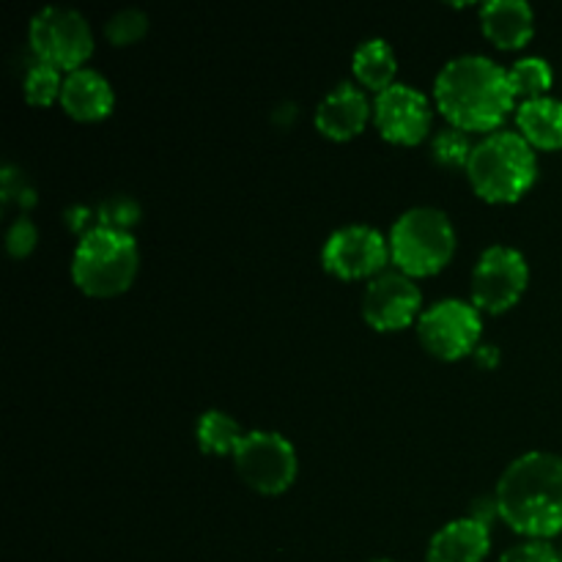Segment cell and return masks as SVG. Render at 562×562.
Segmentation results:
<instances>
[{"instance_id":"obj_2","label":"cell","mask_w":562,"mask_h":562,"mask_svg":"<svg viewBox=\"0 0 562 562\" xmlns=\"http://www.w3.org/2000/svg\"><path fill=\"white\" fill-rule=\"evenodd\" d=\"M497 514L516 536L549 541L562 532V459L530 450L508 464L494 492Z\"/></svg>"},{"instance_id":"obj_13","label":"cell","mask_w":562,"mask_h":562,"mask_svg":"<svg viewBox=\"0 0 562 562\" xmlns=\"http://www.w3.org/2000/svg\"><path fill=\"white\" fill-rule=\"evenodd\" d=\"M371 119V99H368V93L362 91L360 86H351V82H340V86L335 88V91H329L316 108V130L322 132L327 140L335 143H346L360 137Z\"/></svg>"},{"instance_id":"obj_29","label":"cell","mask_w":562,"mask_h":562,"mask_svg":"<svg viewBox=\"0 0 562 562\" xmlns=\"http://www.w3.org/2000/svg\"><path fill=\"white\" fill-rule=\"evenodd\" d=\"M472 357H475L477 366L481 368H497V362H499V351L494 349V346H486V344H481V349H477Z\"/></svg>"},{"instance_id":"obj_24","label":"cell","mask_w":562,"mask_h":562,"mask_svg":"<svg viewBox=\"0 0 562 562\" xmlns=\"http://www.w3.org/2000/svg\"><path fill=\"white\" fill-rule=\"evenodd\" d=\"M148 33V16L140 9H121L104 25V36L113 47H132Z\"/></svg>"},{"instance_id":"obj_3","label":"cell","mask_w":562,"mask_h":562,"mask_svg":"<svg viewBox=\"0 0 562 562\" xmlns=\"http://www.w3.org/2000/svg\"><path fill=\"white\" fill-rule=\"evenodd\" d=\"M464 173L481 201L510 206L536 187L538 154L519 132L499 130L475 143Z\"/></svg>"},{"instance_id":"obj_1","label":"cell","mask_w":562,"mask_h":562,"mask_svg":"<svg viewBox=\"0 0 562 562\" xmlns=\"http://www.w3.org/2000/svg\"><path fill=\"white\" fill-rule=\"evenodd\" d=\"M434 108L453 130L494 135L519 104L508 69L486 55H459L434 80Z\"/></svg>"},{"instance_id":"obj_7","label":"cell","mask_w":562,"mask_h":562,"mask_svg":"<svg viewBox=\"0 0 562 562\" xmlns=\"http://www.w3.org/2000/svg\"><path fill=\"white\" fill-rule=\"evenodd\" d=\"M234 470L247 488L263 497H278L294 486L300 459L283 434L247 431L234 453Z\"/></svg>"},{"instance_id":"obj_5","label":"cell","mask_w":562,"mask_h":562,"mask_svg":"<svg viewBox=\"0 0 562 562\" xmlns=\"http://www.w3.org/2000/svg\"><path fill=\"white\" fill-rule=\"evenodd\" d=\"M390 263L412 280L434 278L456 256V228L442 209L415 206L390 228Z\"/></svg>"},{"instance_id":"obj_28","label":"cell","mask_w":562,"mask_h":562,"mask_svg":"<svg viewBox=\"0 0 562 562\" xmlns=\"http://www.w3.org/2000/svg\"><path fill=\"white\" fill-rule=\"evenodd\" d=\"M64 225L77 236V239H82V236L91 234L93 228H99L97 209L86 206V203H71L64 212Z\"/></svg>"},{"instance_id":"obj_18","label":"cell","mask_w":562,"mask_h":562,"mask_svg":"<svg viewBox=\"0 0 562 562\" xmlns=\"http://www.w3.org/2000/svg\"><path fill=\"white\" fill-rule=\"evenodd\" d=\"M351 75L362 91H371L379 97L395 86V75H398L395 49L384 38H368L351 55Z\"/></svg>"},{"instance_id":"obj_10","label":"cell","mask_w":562,"mask_h":562,"mask_svg":"<svg viewBox=\"0 0 562 562\" xmlns=\"http://www.w3.org/2000/svg\"><path fill=\"white\" fill-rule=\"evenodd\" d=\"M322 263L333 278L355 283V280L379 278L387 272L390 241L371 225H344L322 247Z\"/></svg>"},{"instance_id":"obj_4","label":"cell","mask_w":562,"mask_h":562,"mask_svg":"<svg viewBox=\"0 0 562 562\" xmlns=\"http://www.w3.org/2000/svg\"><path fill=\"white\" fill-rule=\"evenodd\" d=\"M140 269V250L132 234L93 228L77 239L71 280L91 300H113L132 289Z\"/></svg>"},{"instance_id":"obj_22","label":"cell","mask_w":562,"mask_h":562,"mask_svg":"<svg viewBox=\"0 0 562 562\" xmlns=\"http://www.w3.org/2000/svg\"><path fill=\"white\" fill-rule=\"evenodd\" d=\"M472 140L467 132L453 130V126H445L437 135L431 137V157L439 168L445 170H467L472 157Z\"/></svg>"},{"instance_id":"obj_25","label":"cell","mask_w":562,"mask_h":562,"mask_svg":"<svg viewBox=\"0 0 562 562\" xmlns=\"http://www.w3.org/2000/svg\"><path fill=\"white\" fill-rule=\"evenodd\" d=\"M0 198H3V206H20L22 212L36 206V190L27 181V176L14 165H5L0 170Z\"/></svg>"},{"instance_id":"obj_31","label":"cell","mask_w":562,"mask_h":562,"mask_svg":"<svg viewBox=\"0 0 562 562\" xmlns=\"http://www.w3.org/2000/svg\"><path fill=\"white\" fill-rule=\"evenodd\" d=\"M560 554H562V552H560Z\"/></svg>"},{"instance_id":"obj_9","label":"cell","mask_w":562,"mask_h":562,"mask_svg":"<svg viewBox=\"0 0 562 562\" xmlns=\"http://www.w3.org/2000/svg\"><path fill=\"white\" fill-rule=\"evenodd\" d=\"M530 285V263L516 247L492 245L481 252L472 269V305L488 316L508 313L519 305Z\"/></svg>"},{"instance_id":"obj_12","label":"cell","mask_w":562,"mask_h":562,"mask_svg":"<svg viewBox=\"0 0 562 562\" xmlns=\"http://www.w3.org/2000/svg\"><path fill=\"white\" fill-rule=\"evenodd\" d=\"M423 316V294L417 283L398 269H387L366 285L362 318L376 333H401Z\"/></svg>"},{"instance_id":"obj_17","label":"cell","mask_w":562,"mask_h":562,"mask_svg":"<svg viewBox=\"0 0 562 562\" xmlns=\"http://www.w3.org/2000/svg\"><path fill=\"white\" fill-rule=\"evenodd\" d=\"M516 130L536 151H562V99L521 102L516 108Z\"/></svg>"},{"instance_id":"obj_23","label":"cell","mask_w":562,"mask_h":562,"mask_svg":"<svg viewBox=\"0 0 562 562\" xmlns=\"http://www.w3.org/2000/svg\"><path fill=\"white\" fill-rule=\"evenodd\" d=\"M143 217V209L135 198L130 195H113L104 198L102 203L97 206V223L99 228H110V231H121V234H132L137 223Z\"/></svg>"},{"instance_id":"obj_15","label":"cell","mask_w":562,"mask_h":562,"mask_svg":"<svg viewBox=\"0 0 562 562\" xmlns=\"http://www.w3.org/2000/svg\"><path fill=\"white\" fill-rule=\"evenodd\" d=\"M492 552V525L481 519H453L428 541V562H483Z\"/></svg>"},{"instance_id":"obj_21","label":"cell","mask_w":562,"mask_h":562,"mask_svg":"<svg viewBox=\"0 0 562 562\" xmlns=\"http://www.w3.org/2000/svg\"><path fill=\"white\" fill-rule=\"evenodd\" d=\"M64 71L55 69V66L36 64L25 71V80H22V93H25V102L31 108H49V104L60 102V91H64Z\"/></svg>"},{"instance_id":"obj_6","label":"cell","mask_w":562,"mask_h":562,"mask_svg":"<svg viewBox=\"0 0 562 562\" xmlns=\"http://www.w3.org/2000/svg\"><path fill=\"white\" fill-rule=\"evenodd\" d=\"M27 42L42 64L55 66L64 75L86 69L93 55V33L86 16L66 5H47L36 11L27 25Z\"/></svg>"},{"instance_id":"obj_11","label":"cell","mask_w":562,"mask_h":562,"mask_svg":"<svg viewBox=\"0 0 562 562\" xmlns=\"http://www.w3.org/2000/svg\"><path fill=\"white\" fill-rule=\"evenodd\" d=\"M434 110L437 108L426 93L406 82H395L373 99V124L379 135L393 146H417L431 132Z\"/></svg>"},{"instance_id":"obj_8","label":"cell","mask_w":562,"mask_h":562,"mask_svg":"<svg viewBox=\"0 0 562 562\" xmlns=\"http://www.w3.org/2000/svg\"><path fill=\"white\" fill-rule=\"evenodd\" d=\"M483 318L472 302L439 300L417 318V340L431 357L456 362L481 349Z\"/></svg>"},{"instance_id":"obj_27","label":"cell","mask_w":562,"mask_h":562,"mask_svg":"<svg viewBox=\"0 0 562 562\" xmlns=\"http://www.w3.org/2000/svg\"><path fill=\"white\" fill-rule=\"evenodd\" d=\"M499 562H562V554L549 541H525L510 547Z\"/></svg>"},{"instance_id":"obj_26","label":"cell","mask_w":562,"mask_h":562,"mask_svg":"<svg viewBox=\"0 0 562 562\" xmlns=\"http://www.w3.org/2000/svg\"><path fill=\"white\" fill-rule=\"evenodd\" d=\"M36 241H38V228L33 225L31 217H16L14 223L9 225V231H5V250H9L11 258H16V261H22V258L31 256L33 250H36Z\"/></svg>"},{"instance_id":"obj_16","label":"cell","mask_w":562,"mask_h":562,"mask_svg":"<svg viewBox=\"0 0 562 562\" xmlns=\"http://www.w3.org/2000/svg\"><path fill=\"white\" fill-rule=\"evenodd\" d=\"M481 31L497 49L516 53L536 36V11L525 0H492L481 5Z\"/></svg>"},{"instance_id":"obj_19","label":"cell","mask_w":562,"mask_h":562,"mask_svg":"<svg viewBox=\"0 0 562 562\" xmlns=\"http://www.w3.org/2000/svg\"><path fill=\"white\" fill-rule=\"evenodd\" d=\"M245 428L228 415V412L209 409L198 417L195 423V439L201 453L206 456H231L239 450L241 439H245Z\"/></svg>"},{"instance_id":"obj_30","label":"cell","mask_w":562,"mask_h":562,"mask_svg":"<svg viewBox=\"0 0 562 562\" xmlns=\"http://www.w3.org/2000/svg\"><path fill=\"white\" fill-rule=\"evenodd\" d=\"M371 562H393V560H384V558H382V560H371Z\"/></svg>"},{"instance_id":"obj_20","label":"cell","mask_w":562,"mask_h":562,"mask_svg":"<svg viewBox=\"0 0 562 562\" xmlns=\"http://www.w3.org/2000/svg\"><path fill=\"white\" fill-rule=\"evenodd\" d=\"M510 88L516 93V102H532V99L552 97L554 86V71L549 66V60L538 58V55H530V58L516 60L508 69Z\"/></svg>"},{"instance_id":"obj_14","label":"cell","mask_w":562,"mask_h":562,"mask_svg":"<svg viewBox=\"0 0 562 562\" xmlns=\"http://www.w3.org/2000/svg\"><path fill=\"white\" fill-rule=\"evenodd\" d=\"M58 104L71 121L97 124L113 113L115 91L108 77L86 66V69H77L64 77V91H60Z\"/></svg>"}]
</instances>
